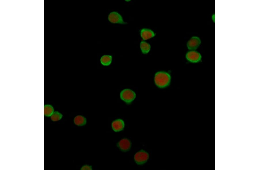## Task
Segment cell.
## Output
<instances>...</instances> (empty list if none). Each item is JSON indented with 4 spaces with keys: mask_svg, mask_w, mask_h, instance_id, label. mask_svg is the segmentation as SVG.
Returning a JSON list of instances; mask_svg holds the SVG:
<instances>
[{
    "mask_svg": "<svg viewBox=\"0 0 259 170\" xmlns=\"http://www.w3.org/2000/svg\"><path fill=\"white\" fill-rule=\"evenodd\" d=\"M73 122L74 124L78 126H83L85 124L86 119L84 116L78 115L75 117Z\"/></svg>",
    "mask_w": 259,
    "mask_h": 170,
    "instance_id": "cell-10",
    "label": "cell"
},
{
    "mask_svg": "<svg viewBox=\"0 0 259 170\" xmlns=\"http://www.w3.org/2000/svg\"><path fill=\"white\" fill-rule=\"evenodd\" d=\"M201 43L200 38L196 36H193L186 43V46L189 50H195L197 49Z\"/></svg>",
    "mask_w": 259,
    "mask_h": 170,
    "instance_id": "cell-5",
    "label": "cell"
},
{
    "mask_svg": "<svg viewBox=\"0 0 259 170\" xmlns=\"http://www.w3.org/2000/svg\"><path fill=\"white\" fill-rule=\"evenodd\" d=\"M125 1H127V2L129 1H130V0H125Z\"/></svg>",
    "mask_w": 259,
    "mask_h": 170,
    "instance_id": "cell-16",
    "label": "cell"
},
{
    "mask_svg": "<svg viewBox=\"0 0 259 170\" xmlns=\"http://www.w3.org/2000/svg\"><path fill=\"white\" fill-rule=\"evenodd\" d=\"M117 145L121 151L126 152L129 151L130 149L132 143L128 139L123 138L118 141Z\"/></svg>",
    "mask_w": 259,
    "mask_h": 170,
    "instance_id": "cell-7",
    "label": "cell"
},
{
    "mask_svg": "<svg viewBox=\"0 0 259 170\" xmlns=\"http://www.w3.org/2000/svg\"><path fill=\"white\" fill-rule=\"evenodd\" d=\"M140 35L143 40H146L154 37L156 33L150 29L144 28L141 29Z\"/></svg>",
    "mask_w": 259,
    "mask_h": 170,
    "instance_id": "cell-9",
    "label": "cell"
},
{
    "mask_svg": "<svg viewBox=\"0 0 259 170\" xmlns=\"http://www.w3.org/2000/svg\"><path fill=\"white\" fill-rule=\"evenodd\" d=\"M149 158L148 153L143 149L136 152L134 156V159L135 162L137 165H142L146 163Z\"/></svg>",
    "mask_w": 259,
    "mask_h": 170,
    "instance_id": "cell-2",
    "label": "cell"
},
{
    "mask_svg": "<svg viewBox=\"0 0 259 170\" xmlns=\"http://www.w3.org/2000/svg\"><path fill=\"white\" fill-rule=\"evenodd\" d=\"M171 80V75L167 72L159 71L157 72L155 75V83L159 88H164L167 87L170 85Z\"/></svg>",
    "mask_w": 259,
    "mask_h": 170,
    "instance_id": "cell-1",
    "label": "cell"
},
{
    "mask_svg": "<svg viewBox=\"0 0 259 170\" xmlns=\"http://www.w3.org/2000/svg\"><path fill=\"white\" fill-rule=\"evenodd\" d=\"M62 114L58 111L53 112L50 116L51 120L53 121H57L60 120L62 118Z\"/></svg>",
    "mask_w": 259,
    "mask_h": 170,
    "instance_id": "cell-14",
    "label": "cell"
},
{
    "mask_svg": "<svg viewBox=\"0 0 259 170\" xmlns=\"http://www.w3.org/2000/svg\"><path fill=\"white\" fill-rule=\"evenodd\" d=\"M112 61V56L111 55H104L101 57L100 61L101 64L104 66H108L110 64Z\"/></svg>",
    "mask_w": 259,
    "mask_h": 170,
    "instance_id": "cell-12",
    "label": "cell"
},
{
    "mask_svg": "<svg viewBox=\"0 0 259 170\" xmlns=\"http://www.w3.org/2000/svg\"><path fill=\"white\" fill-rule=\"evenodd\" d=\"M125 126V123L124 120L120 118L114 120L111 123L112 129L116 132H119L123 130Z\"/></svg>",
    "mask_w": 259,
    "mask_h": 170,
    "instance_id": "cell-8",
    "label": "cell"
},
{
    "mask_svg": "<svg viewBox=\"0 0 259 170\" xmlns=\"http://www.w3.org/2000/svg\"><path fill=\"white\" fill-rule=\"evenodd\" d=\"M108 19L110 22L113 23L122 24L127 23L124 21L121 15L118 12L116 11L111 12L108 15Z\"/></svg>",
    "mask_w": 259,
    "mask_h": 170,
    "instance_id": "cell-6",
    "label": "cell"
},
{
    "mask_svg": "<svg viewBox=\"0 0 259 170\" xmlns=\"http://www.w3.org/2000/svg\"><path fill=\"white\" fill-rule=\"evenodd\" d=\"M186 58L189 62L196 63L201 61L202 57L201 54L196 50H189L186 53Z\"/></svg>",
    "mask_w": 259,
    "mask_h": 170,
    "instance_id": "cell-4",
    "label": "cell"
},
{
    "mask_svg": "<svg viewBox=\"0 0 259 170\" xmlns=\"http://www.w3.org/2000/svg\"><path fill=\"white\" fill-rule=\"evenodd\" d=\"M120 96L121 99L127 104L131 103L136 96L135 92L129 89H125L122 90Z\"/></svg>",
    "mask_w": 259,
    "mask_h": 170,
    "instance_id": "cell-3",
    "label": "cell"
},
{
    "mask_svg": "<svg viewBox=\"0 0 259 170\" xmlns=\"http://www.w3.org/2000/svg\"><path fill=\"white\" fill-rule=\"evenodd\" d=\"M54 109L53 106L50 104H46L44 106V114L46 116H50L54 112Z\"/></svg>",
    "mask_w": 259,
    "mask_h": 170,
    "instance_id": "cell-13",
    "label": "cell"
},
{
    "mask_svg": "<svg viewBox=\"0 0 259 170\" xmlns=\"http://www.w3.org/2000/svg\"><path fill=\"white\" fill-rule=\"evenodd\" d=\"M80 169L82 170H92V168L91 166L86 165L82 166Z\"/></svg>",
    "mask_w": 259,
    "mask_h": 170,
    "instance_id": "cell-15",
    "label": "cell"
},
{
    "mask_svg": "<svg viewBox=\"0 0 259 170\" xmlns=\"http://www.w3.org/2000/svg\"><path fill=\"white\" fill-rule=\"evenodd\" d=\"M140 46L142 53L144 54H148L151 50L150 45L144 41L141 42Z\"/></svg>",
    "mask_w": 259,
    "mask_h": 170,
    "instance_id": "cell-11",
    "label": "cell"
}]
</instances>
